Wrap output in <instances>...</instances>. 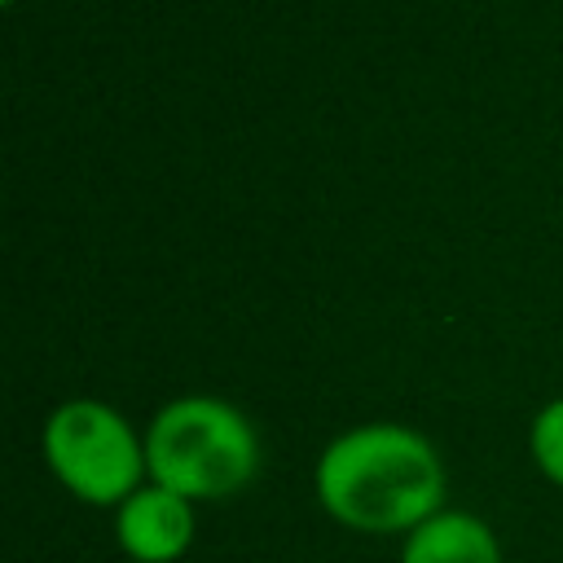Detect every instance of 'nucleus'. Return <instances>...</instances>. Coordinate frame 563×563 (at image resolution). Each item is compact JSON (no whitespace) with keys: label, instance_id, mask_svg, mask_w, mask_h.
<instances>
[{"label":"nucleus","instance_id":"nucleus-6","mask_svg":"<svg viewBox=\"0 0 563 563\" xmlns=\"http://www.w3.org/2000/svg\"><path fill=\"white\" fill-rule=\"evenodd\" d=\"M528 453L537 462V471L563 488V396H554L550 405L537 409L532 427H528Z\"/></svg>","mask_w":563,"mask_h":563},{"label":"nucleus","instance_id":"nucleus-2","mask_svg":"<svg viewBox=\"0 0 563 563\" xmlns=\"http://www.w3.org/2000/svg\"><path fill=\"white\" fill-rule=\"evenodd\" d=\"M150 479L198 501H224L260 475L251 418L220 396H176L145 427Z\"/></svg>","mask_w":563,"mask_h":563},{"label":"nucleus","instance_id":"nucleus-1","mask_svg":"<svg viewBox=\"0 0 563 563\" xmlns=\"http://www.w3.org/2000/svg\"><path fill=\"white\" fill-rule=\"evenodd\" d=\"M312 488L334 523L365 537H409L444 510L449 475L422 431L405 422H361L321 449Z\"/></svg>","mask_w":563,"mask_h":563},{"label":"nucleus","instance_id":"nucleus-5","mask_svg":"<svg viewBox=\"0 0 563 563\" xmlns=\"http://www.w3.org/2000/svg\"><path fill=\"white\" fill-rule=\"evenodd\" d=\"M400 563H501V541L479 515L444 506L405 537Z\"/></svg>","mask_w":563,"mask_h":563},{"label":"nucleus","instance_id":"nucleus-7","mask_svg":"<svg viewBox=\"0 0 563 563\" xmlns=\"http://www.w3.org/2000/svg\"><path fill=\"white\" fill-rule=\"evenodd\" d=\"M4 4H13V0H4Z\"/></svg>","mask_w":563,"mask_h":563},{"label":"nucleus","instance_id":"nucleus-3","mask_svg":"<svg viewBox=\"0 0 563 563\" xmlns=\"http://www.w3.org/2000/svg\"><path fill=\"white\" fill-rule=\"evenodd\" d=\"M44 462L53 479L79 497L84 506H110L119 510L145 479V435L132 431V422L92 396L62 400L44 422Z\"/></svg>","mask_w":563,"mask_h":563},{"label":"nucleus","instance_id":"nucleus-4","mask_svg":"<svg viewBox=\"0 0 563 563\" xmlns=\"http://www.w3.org/2000/svg\"><path fill=\"white\" fill-rule=\"evenodd\" d=\"M198 532L194 501L145 479L119 510H114V541L132 563H176L189 554Z\"/></svg>","mask_w":563,"mask_h":563}]
</instances>
